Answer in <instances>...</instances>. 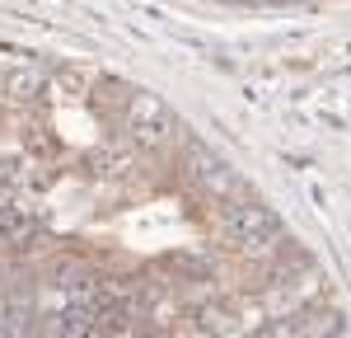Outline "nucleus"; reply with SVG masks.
I'll return each instance as SVG.
<instances>
[{
  "label": "nucleus",
  "mask_w": 351,
  "mask_h": 338,
  "mask_svg": "<svg viewBox=\"0 0 351 338\" xmlns=\"http://www.w3.org/2000/svg\"><path fill=\"white\" fill-rule=\"evenodd\" d=\"M234 230H239L248 245H267V240H276V235H281V221L271 216L267 207H253V202H248V207H239V212H234Z\"/></svg>",
  "instance_id": "obj_1"
},
{
  "label": "nucleus",
  "mask_w": 351,
  "mask_h": 338,
  "mask_svg": "<svg viewBox=\"0 0 351 338\" xmlns=\"http://www.w3.org/2000/svg\"><path fill=\"white\" fill-rule=\"evenodd\" d=\"M192 160H197V174H202V179H206V183H211L216 193H225V197L243 193V179H239V174H234L230 165H225V160H216V155H206V150H197Z\"/></svg>",
  "instance_id": "obj_2"
}]
</instances>
